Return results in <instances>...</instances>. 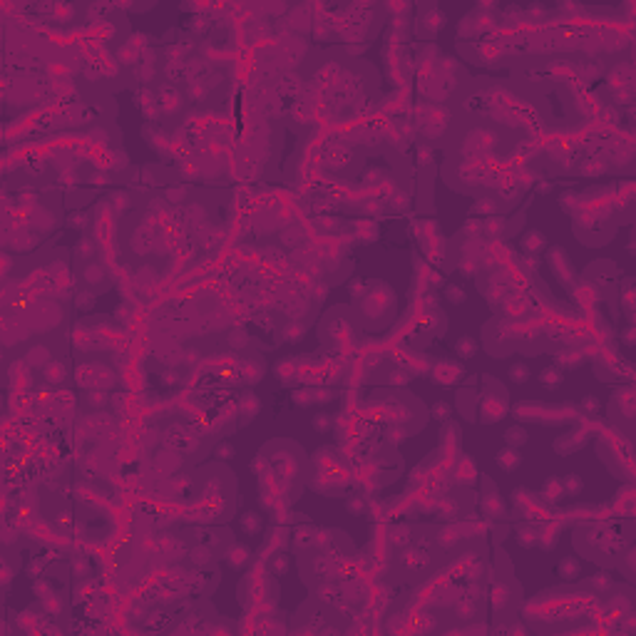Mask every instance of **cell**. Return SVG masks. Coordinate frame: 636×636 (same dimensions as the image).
<instances>
[{"mask_svg": "<svg viewBox=\"0 0 636 636\" xmlns=\"http://www.w3.org/2000/svg\"><path fill=\"white\" fill-rule=\"evenodd\" d=\"M432 383H438V385H452L455 380H460L462 376V371L457 368V365H452V363H445V360H440L438 365H435V371H432Z\"/></svg>", "mask_w": 636, "mask_h": 636, "instance_id": "obj_1", "label": "cell"}, {"mask_svg": "<svg viewBox=\"0 0 636 636\" xmlns=\"http://www.w3.org/2000/svg\"><path fill=\"white\" fill-rule=\"evenodd\" d=\"M495 460L505 472H515L519 465H522V452H519V448H510V445H507V448H502L497 452Z\"/></svg>", "mask_w": 636, "mask_h": 636, "instance_id": "obj_2", "label": "cell"}, {"mask_svg": "<svg viewBox=\"0 0 636 636\" xmlns=\"http://www.w3.org/2000/svg\"><path fill=\"white\" fill-rule=\"evenodd\" d=\"M251 559V549L246 544H231V549L226 552V564L231 569H244Z\"/></svg>", "mask_w": 636, "mask_h": 636, "instance_id": "obj_3", "label": "cell"}, {"mask_svg": "<svg viewBox=\"0 0 636 636\" xmlns=\"http://www.w3.org/2000/svg\"><path fill=\"white\" fill-rule=\"evenodd\" d=\"M537 380H540V385H542L544 390H557L559 385H562V368H557V365H547V368H542L540 371V376H537Z\"/></svg>", "mask_w": 636, "mask_h": 636, "instance_id": "obj_4", "label": "cell"}, {"mask_svg": "<svg viewBox=\"0 0 636 636\" xmlns=\"http://www.w3.org/2000/svg\"><path fill=\"white\" fill-rule=\"evenodd\" d=\"M515 540H517V544H522L524 549H532V547L540 544V532H537L532 524H522V527H517V532H515Z\"/></svg>", "mask_w": 636, "mask_h": 636, "instance_id": "obj_5", "label": "cell"}, {"mask_svg": "<svg viewBox=\"0 0 636 636\" xmlns=\"http://www.w3.org/2000/svg\"><path fill=\"white\" fill-rule=\"evenodd\" d=\"M542 497L547 502H559V499H564V487H562V480H557V477H549L547 482L542 485Z\"/></svg>", "mask_w": 636, "mask_h": 636, "instance_id": "obj_6", "label": "cell"}, {"mask_svg": "<svg viewBox=\"0 0 636 636\" xmlns=\"http://www.w3.org/2000/svg\"><path fill=\"white\" fill-rule=\"evenodd\" d=\"M544 246H547V239H544L542 231H529V234L522 239V249L527 254H540Z\"/></svg>", "mask_w": 636, "mask_h": 636, "instance_id": "obj_7", "label": "cell"}, {"mask_svg": "<svg viewBox=\"0 0 636 636\" xmlns=\"http://www.w3.org/2000/svg\"><path fill=\"white\" fill-rule=\"evenodd\" d=\"M527 440H529V435H527V430L522 425H515V427H510L505 432V443L510 448H522V445H527Z\"/></svg>", "mask_w": 636, "mask_h": 636, "instance_id": "obj_8", "label": "cell"}, {"mask_svg": "<svg viewBox=\"0 0 636 636\" xmlns=\"http://www.w3.org/2000/svg\"><path fill=\"white\" fill-rule=\"evenodd\" d=\"M261 527H263V519H261V515H256V512H246V515L241 517V529H244L246 534H259Z\"/></svg>", "mask_w": 636, "mask_h": 636, "instance_id": "obj_9", "label": "cell"}, {"mask_svg": "<svg viewBox=\"0 0 636 636\" xmlns=\"http://www.w3.org/2000/svg\"><path fill=\"white\" fill-rule=\"evenodd\" d=\"M562 487H564V495L569 497H579L582 495V490H584V482H582V477L579 475H566L564 480H562Z\"/></svg>", "mask_w": 636, "mask_h": 636, "instance_id": "obj_10", "label": "cell"}, {"mask_svg": "<svg viewBox=\"0 0 636 636\" xmlns=\"http://www.w3.org/2000/svg\"><path fill=\"white\" fill-rule=\"evenodd\" d=\"M455 351L460 353V358H472V355L477 353V341L470 338V336H462V338H457V343H455Z\"/></svg>", "mask_w": 636, "mask_h": 636, "instance_id": "obj_11", "label": "cell"}, {"mask_svg": "<svg viewBox=\"0 0 636 636\" xmlns=\"http://www.w3.org/2000/svg\"><path fill=\"white\" fill-rule=\"evenodd\" d=\"M579 572H582V566L577 562V557H566V559L559 562V574H562L564 579H577Z\"/></svg>", "mask_w": 636, "mask_h": 636, "instance_id": "obj_12", "label": "cell"}, {"mask_svg": "<svg viewBox=\"0 0 636 636\" xmlns=\"http://www.w3.org/2000/svg\"><path fill=\"white\" fill-rule=\"evenodd\" d=\"M507 376H510V380H515V383H527V380L532 378V371H529L527 363H512L510 371H507Z\"/></svg>", "mask_w": 636, "mask_h": 636, "instance_id": "obj_13", "label": "cell"}, {"mask_svg": "<svg viewBox=\"0 0 636 636\" xmlns=\"http://www.w3.org/2000/svg\"><path fill=\"white\" fill-rule=\"evenodd\" d=\"M288 566H291V562H288L286 554H274L271 562H269V572H271L274 577H283V574L288 572Z\"/></svg>", "mask_w": 636, "mask_h": 636, "instance_id": "obj_14", "label": "cell"}, {"mask_svg": "<svg viewBox=\"0 0 636 636\" xmlns=\"http://www.w3.org/2000/svg\"><path fill=\"white\" fill-rule=\"evenodd\" d=\"M423 23L427 25V30H430V32H438V30L445 25V15H443L440 10H430V13L425 15Z\"/></svg>", "mask_w": 636, "mask_h": 636, "instance_id": "obj_15", "label": "cell"}, {"mask_svg": "<svg viewBox=\"0 0 636 636\" xmlns=\"http://www.w3.org/2000/svg\"><path fill=\"white\" fill-rule=\"evenodd\" d=\"M445 298H448L450 304H465V301H467V293H465V288H462V286L450 283L448 288H445Z\"/></svg>", "mask_w": 636, "mask_h": 636, "instance_id": "obj_16", "label": "cell"}, {"mask_svg": "<svg viewBox=\"0 0 636 636\" xmlns=\"http://www.w3.org/2000/svg\"><path fill=\"white\" fill-rule=\"evenodd\" d=\"M82 276H85V281L90 283V286L105 281V271L99 269V263H90V266L85 269V274H82Z\"/></svg>", "mask_w": 636, "mask_h": 636, "instance_id": "obj_17", "label": "cell"}, {"mask_svg": "<svg viewBox=\"0 0 636 636\" xmlns=\"http://www.w3.org/2000/svg\"><path fill=\"white\" fill-rule=\"evenodd\" d=\"M94 304H97V298H94L92 291H80L77 293V308L80 311H92Z\"/></svg>", "mask_w": 636, "mask_h": 636, "instance_id": "obj_18", "label": "cell"}, {"mask_svg": "<svg viewBox=\"0 0 636 636\" xmlns=\"http://www.w3.org/2000/svg\"><path fill=\"white\" fill-rule=\"evenodd\" d=\"M45 378L52 380V383H55V380H62V378H65V368H62L57 360H52V363L45 368Z\"/></svg>", "mask_w": 636, "mask_h": 636, "instance_id": "obj_19", "label": "cell"}, {"mask_svg": "<svg viewBox=\"0 0 636 636\" xmlns=\"http://www.w3.org/2000/svg\"><path fill=\"white\" fill-rule=\"evenodd\" d=\"M346 510H348L351 515H363V512H365L363 497H348V499H346Z\"/></svg>", "mask_w": 636, "mask_h": 636, "instance_id": "obj_20", "label": "cell"}, {"mask_svg": "<svg viewBox=\"0 0 636 636\" xmlns=\"http://www.w3.org/2000/svg\"><path fill=\"white\" fill-rule=\"evenodd\" d=\"M330 415L328 413H318V415H313V427L318 430V432H328L330 430Z\"/></svg>", "mask_w": 636, "mask_h": 636, "instance_id": "obj_21", "label": "cell"}, {"mask_svg": "<svg viewBox=\"0 0 636 636\" xmlns=\"http://www.w3.org/2000/svg\"><path fill=\"white\" fill-rule=\"evenodd\" d=\"M214 455H216V457H221V460H231V457L236 455V448L231 445V443H219L216 450H214Z\"/></svg>", "mask_w": 636, "mask_h": 636, "instance_id": "obj_22", "label": "cell"}, {"mask_svg": "<svg viewBox=\"0 0 636 636\" xmlns=\"http://www.w3.org/2000/svg\"><path fill=\"white\" fill-rule=\"evenodd\" d=\"M559 363L564 365V368H579L584 360H582V355L579 353H562L559 355Z\"/></svg>", "mask_w": 636, "mask_h": 636, "instance_id": "obj_23", "label": "cell"}, {"mask_svg": "<svg viewBox=\"0 0 636 636\" xmlns=\"http://www.w3.org/2000/svg\"><path fill=\"white\" fill-rule=\"evenodd\" d=\"M450 413H452V408H450L448 403H435V405H432V415H435V420H443V423H445V420L450 418Z\"/></svg>", "mask_w": 636, "mask_h": 636, "instance_id": "obj_24", "label": "cell"}, {"mask_svg": "<svg viewBox=\"0 0 636 636\" xmlns=\"http://www.w3.org/2000/svg\"><path fill=\"white\" fill-rule=\"evenodd\" d=\"M482 229H485L487 234H502V231H505V219H495V216H492V219H487V224H485Z\"/></svg>", "mask_w": 636, "mask_h": 636, "instance_id": "obj_25", "label": "cell"}, {"mask_svg": "<svg viewBox=\"0 0 636 636\" xmlns=\"http://www.w3.org/2000/svg\"><path fill=\"white\" fill-rule=\"evenodd\" d=\"M241 405H244V408H246V415H251V413H256V410H259V408H261V403L256 400V398H254V395H244V398H241Z\"/></svg>", "mask_w": 636, "mask_h": 636, "instance_id": "obj_26", "label": "cell"}, {"mask_svg": "<svg viewBox=\"0 0 636 636\" xmlns=\"http://www.w3.org/2000/svg\"><path fill=\"white\" fill-rule=\"evenodd\" d=\"M492 601H495L497 609H502L505 601H507V589H505V587H495V591H492Z\"/></svg>", "mask_w": 636, "mask_h": 636, "instance_id": "obj_27", "label": "cell"}, {"mask_svg": "<svg viewBox=\"0 0 636 636\" xmlns=\"http://www.w3.org/2000/svg\"><path fill=\"white\" fill-rule=\"evenodd\" d=\"M472 212L477 214H487V212H495V204L490 202V199H485V202H477L475 207H472Z\"/></svg>", "mask_w": 636, "mask_h": 636, "instance_id": "obj_28", "label": "cell"}, {"mask_svg": "<svg viewBox=\"0 0 636 636\" xmlns=\"http://www.w3.org/2000/svg\"><path fill=\"white\" fill-rule=\"evenodd\" d=\"M582 408L587 410V413H596L599 410V400L594 398V395H587L584 400H582Z\"/></svg>", "mask_w": 636, "mask_h": 636, "instance_id": "obj_29", "label": "cell"}, {"mask_svg": "<svg viewBox=\"0 0 636 636\" xmlns=\"http://www.w3.org/2000/svg\"><path fill=\"white\" fill-rule=\"evenodd\" d=\"M388 435H390V440H393V443H403V440L408 438V432H405L403 427H390V430H388Z\"/></svg>", "mask_w": 636, "mask_h": 636, "instance_id": "obj_30", "label": "cell"}, {"mask_svg": "<svg viewBox=\"0 0 636 636\" xmlns=\"http://www.w3.org/2000/svg\"><path fill=\"white\" fill-rule=\"evenodd\" d=\"M191 559H194L196 564H204V562H209V552H207V549H194V552H191Z\"/></svg>", "mask_w": 636, "mask_h": 636, "instance_id": "obj_31", "label": "cell"}, {"mask_svg": "<svg viewBox=\"0 0 636 636\" xmlns=\"http://www.w3.org/2000/svg\"><path fill=\"white\" fill-rule=\"evenodd\" d=\"M465 231H470V234H480V231H482V221L470 219V221H467V226H465Z\"/></svg>", "mask_w": 636, "mask_h": 636, "instance_id": "obj_32", "label": "cell"}, {"mask_svg": "<svg viewBox=\"0 0 636 636\" xmlns=\"http://www.w3.org/2000/svg\"><path fill=\"white\" fill-rule=\"evenodd\" d=\"M70 224L72 226H85V224H87V216H85V214H72Z\"/></svg>", "mask_w": 636, "mask_h": 636, "instance_id": "obj_33", "label": "cell"}, {"mask_svg": "<svg viewBox=\"0 0 636 636\" xmlns=\"http://www.w3.org/2000/svg\"><path fill=\"white\" fill-rule=\"evenodd\" d=\"M594 584H599L601 589H609V587H612V579H609V577H604V574H599V577L594 579Z\"/></svg>", "mask_w": 636, "mask_h": 636, "instance_id": "obj_34", "label": "cell"}, {"mask_svg": "<svg viewBox=\"0 0 636 636\" xmlns=\"http://www.w3.org/2000/svg\"><path fill=\"white\" fill-rule=\"evenodd\" d=\"M624 343H626V346H634V328H631V326L624 330Z\"/></svg>", "mask_w": 636, "mask_h": 636, "instance_id": "obj_35", "label": "cell"}, {"mask_svg": "<svg viewBox=\"0 0 636 636\" xmlns=\"http://www.w3.org/2000/svg\"><path fill=\"white\" fill-rule=\"evenodd\" d=\"M552 191V184L549 182H542V184H537V194H549Z\"/></svg>", "mask_w": 636, "mask_h": 636, "instance_id": "obj_36", "label": "cell"}]
</instances>
